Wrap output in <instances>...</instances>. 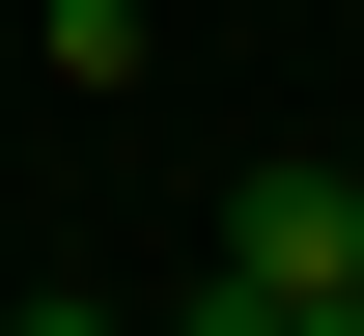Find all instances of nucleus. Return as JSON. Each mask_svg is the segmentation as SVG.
Listing matches in <instances>:
<instances>
[{
  "mask_svg": "<svg viewBox=\"0 0 364 336\" xmlns=\"http://www.w3.org/2000/svg\"><path fill=\"white\" fill-rule=\"evenodd\" d=\"M225 281H364V168H225Z\"/></svg>",
  "mask_w": 364,
  "mask_h": 336,
  "instance_id": "f257e3e1",
  "label": "nucleus"
},
{
  "mask_svg": "<svg viewBox=\"0 0 364 336\" xmlns=\"http://www.w3.org/2000/svg\"><path fill=\"white\" fill-rule=\"evenodd\" d=\"M280 336H364V281H309V308H280Z\"/></svg>",
  "mask_w": 364,
  "mask_h": 336,
  "instance_id": "f03ea898",
  "label": "nucleus"
},
{
  "mask_svg": "<svg viewBox=\"0 0 364 336\" xmlns=\"http://www.w3.org/2000/svg\"><path fill=\"white\" fill-rule=\"evenodd\" d=\"M0 336H112V308H0Z\"/></svg>",
  "mask_w": 364,
  "mask_h": 336,
  "instance_id": "7ed1b4c3",
  "label": "nucleus"
}]
</instances>
